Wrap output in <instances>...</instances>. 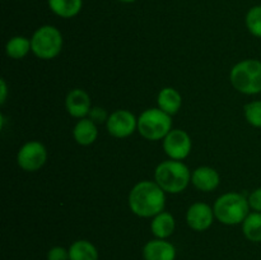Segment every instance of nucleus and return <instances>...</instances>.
Segmentation results:
<instances>
[{"instance_id":"24","label":"nucleus","mask_w":261,"mask_h":260,"mask_svg":"<svg viewBox=\"0 0 261 260\" xmlns=\"http://www.w3.org/2000/svg\"><path fill=\"white\" fill-rule=\"evenodd\" d=\"M88 115H89V119H91L93 122H96V124L97 122L107 121V119H109L106 111H105L103 109H101V107H92Z\"/></svg>"},{"instance_id":"2","label":"nucleus","mask_w":261,"mask_h":260,"mask_svg":"<svg viewBox=\"0 0 261 260\" xmlns=\"http://www.w3.org/2000/svg\"><path fill=\"white\" fill-rule=\"evenodd\" d=\"M154 180L166 193L178 194L188 188L191 173L188 166L181 161H163L155 168Z\"/></svg>"},{"instance_id":"6","label":"nucleus","mask_w":261,"mask_h":260,"mask_svg":"<svg viewBox=\"0 0 261 260\" xmlns=\"http://www.w3.org/2000/svg\"><path fill=\"white\" fill-rule=\"evenodd\" d=\"M32 53L42 60L55 59L63 48V35L54 25H42L31 38Z\"/></svg>"},{"instance_id":"12","label":"nucleus","mask_w":261,"mask_h":260,"mask_svg":"<svg viewBox=\"0 0 261 260\" xmlns=\"http://www.w3.org/2000/svg\"><path fill=\"white\" fill-rule=\"evenodd\" d=\"M143 257L144 260H175L176 247L167 240H150L143 247Z\"/></svg>"},{"instance_id":"16","label":"nucleus","mask_w":261,"mask_h":260,"mask_svg":"<svg viewBox=\"0 0 261 260\" xmlns=\"http://www.w3.org/2000/svg\"><path fill=\"white\" fill-rule=\"evenodd\" d=\"M158 109L165 111L168 115H175L177 114L178 110L181 109L182 105V97L181 94L176 91L172 87H166V88L161 89L158 93Z\"/></svg>"},{"instance_id":"27","label":"nucleus","mask_w":261,"mask_h":260,"mask_svg":"<svg viewBox=\"0 0 261 260\" xmlns=\"http://www.w3.org/2000/svg\"><path fill=\"white\" fill-rule=\"evenodd\" d=\"M119 2H121V3H134L135 0H119Z\"/></svg>"},{"instance_id":"22","label":"nucleus","mask_w":261,"mask_h":260,"mask_svg":"<svg viewBox=\"0 0 261 260\" xmlns=\"http://www.w3.org/2000/svg\"><path fill=\"white\" fill-rule=\"evenodd\" d=\"M244 114L250 125L261 127V101L249 102L244 107Z\"/></svg>"},{"instance_id":"5","label":"nucleus","mask_w":261,"mask_h":260,"mask_svg":"<svg viewBox=\"0 0 261 260\" xmlns=\"http://www.w3.org/2000/svg\"><path fill=\"white\" fill-rule=\"evenodd\" d=\"M172 130L171 115L161 109H148L138 119V132L148 140L165 139Z\"/></svg>"},{"instance_id":"3","label":"nucleus","mask_w":261,"mask_h":260,"mask_svg":"<svg viewBox=\"0 0 261 260\" xmlns=\"http://www.w3.org/2000/svg\"><path fill=\"white\" fill-rule=\"evenodd\" d=\"M214 216L221 223L234 226L245 221L249 216V199L239 193H226L214 203Z\"/></svg>"},{"instance_id":"18","label":"nucleus","mask_w":261,"mask_h":260,"mask_svg":"<svg viewBox=\"0 0 261 260\" xmlns=\"http://www.w3.org/2000/svg\"><path fill=\"white\" fill-rule=\"evenodd\" d=\"M48 7L61 18H73L79 14L83 0H48Z\"/></svg>"},{"instance_id":"13","label":"nucleus","mask_w":261,"mask_h":260,"mask_svg":"<svg viewBox=\"0 0 261 260\" xmlns=\"http://www.w3.org/2000/svg\"><path fill=\"white\" fill-rule=\"evenodd\" d=\"M191 183L194 184L198 190L209 193L218 188L221 183V177L217 170L209 166H201L198 167L193 173H191Z\"/></svg>"},{"instance_id":"11","label":"nucleus","mask_w":261,"mask_h":260,"mask_svg":"<svg viewBox=\"0 0 261 260\" xmlns=\"http://www.w3.org/2000/svg\"><path fill=\"white\" fill-rule=\"evenodd\" d=\"M66 111L76 119H83L91 111V98L84 89L75 88L70 91L65 99Z\"/></svg>"},{"instance_id":"19","label":"nucleus","mask_w":261,"mask_h":260,"mask_svg":"<svg viewBox=\"0 0 261 260\" xmlns=\"http://www.w3.org/2000/svg\"><path fill=\"white\" fill-rule=\"evenodd\" d=\"M5 51L9 58L19 60V59L24 58L30 51H32V45L28 38L23 37V36H15L7 42Z\"/></svg>"},{"instance_id":"20","label":"nucleus","mask_w":261,"mask_h":260,"mask_svg":"<svg viewBox=\"0 0 261 260\" xmlns=\"http://www.w3.org/2000/svg\"><path fill=\"white\" fill-rule=\"evenodd\" d=\"M242 232L251 242H261V213H250L242 222Z\"/></svg>"},{"instance_id":"9","label":"nucleus","mask_w":261,"mask_h":260,"mask_svg":"<svg viewBox=\"0 0 261 260\" xmlns=\"http://www.w3.org/2000/svg\"><path fill=\"white\" fill-rule=\"evenodd\" d=\"M106 126L112 137L127 138L138 129V119L127 110H117L110 115Z\"/></svg>"},{"instance_id":"4","label":"nucleus","mask_w":261,"mask_h":260,"mask_svg":"<svg viewBox=\"0 0 261 260\" xmlns=\"http://www.w3.org/2000/svg\"><path fill=\"white\" fill-rule=\"evenodd\" d=\"M229 81L241 93L249 96L261 93V61L247 59L237 63L231 69Z\"/></svg>"},{"instance_id":"21","label":"nucleus","mask_w":261,"mask_h":260,"mask_svg":"<svg viewBox=\"0 0 261 260\" xmlns=\"http://www.w3.org/2000/svg\"><path fill=\"white\" fill-rule=\"evenodd\" d=\"M246 25L251 35L261 38V5L252 7L247 12Z\"/></svg>"},{"instance_id":"8","label":"nucleus","mask_w":261,"mask_h":260,"mask_svg":"<svg viewBox=\"0 0 261 260\" xmlns=\"http://www.w3.org/2000/svg\"><path fill=\"white\" fill-rule=\"evenodd\" d=\"M191 147L193 143L190 137L181 129H172L163 139V149L171 160H185L190 154Z\"/></svg>"},{"instance_id":"23","label":"nucleus","mask_w":261,"mask_h":260,"mask_svg":"<svg viewBox=\"0 0 261 260\" xmlns=\"http://www.w3.org/2000/svg\"><path fill=\"white\" fill-rule=\"evenodd\" d=\"M47 260H69V250L63 246H54L47 251Z\"/></svg>"},{"instance_id":"26","label":"nucleus","mask_w":261,"mask_h":260,"mask_svg":"<svg viewBox=\"0 0 261 260\" xmlns=\"http://www.w3.org/2000/svg\"><path fill=\"white\" fill-rule=\"evenodd\" d=\"M0 83H2V97H0V102L2 103H4L5 99H7V84H5V81L4 79H2L0 81Z\"/></svg>"},{"instance_id":"10","label":"nucleus","mask_w":261,"mask_h":260,"mask_svg":"<svg viewBox=\"0 0 261 260\" xmlns=\"http://www.w3.org/2000/svg\"><path fill=\"white\" fill-rule=\"evenodd\" d=\"M214 211L213 208L203 201H198L190 205L186 213V222L189 227L193 228L194 231H205L212 226L214 219Z\"/></svg>"},{"instance_id":"7","label":"nucleus","mask_w":261,"mask_h":260,"mask_svg":"<svg viewBox=\"0 0 261 260\" xmlns=\"http://www.w3.org/2000/svg\"><path fill=\"white\" fill-rule=\"evenodd\" d=\"M46 160H47V150L45 145L36 140L25 143L18 150V166L27 172H35L40 170L46 163Z\"/></svg>"},{"instance_id":"15","label":"nucleus","mask_w":261,"mask_h":260,"mask_svg":"<svg viewBox=\"0 0 261 260\" xmlns=\"http://www.w3.org/2000/svg\"><path fill=\"white\" fill-rule=\"evenodd\" d=\"M175 218H173L172 214L165 211L153 217L152 223H150V229H152V233L154 235L155 239H168L175 232Z\"/></svg>"},{"instance_id":"17","label":"nucleus","mask_w":261,"mask_h":260,"mask_svg":"<svg viewBox=\"0 0 261 260\" xmlns=\"http://www.w3.org/2000/svg\"><path fill=\"white\" fill-rule=\"evenodd\" d=\"M69 260H98V250L87 240H78L69 247Z\"/></svg>"},{"instance_id":"25","label":"nucleus","mask_w":261,"mask_h":260,"mask_svg":"<svg viewBox=\"0 0 261 260\" xmlns=\"http://www.w3.org/2000/svg\"><path fill=\"white\" fill-rule=\"evenodd\" d=\"M249 204H250V208L254 209L255 212H259V213H261V188L256 189V190H254L251 194H250Z\"/></svg>"},{"instance_id":"1","label":"nucleus","mask_w":261,"mask_h":260,"mask_svg":"<svg viewBox=\"0 0 261 260\" xmlns=\"http://www.w3.org/2000/svg\"><path fill=\"white\" fill-rule=\"evenodd\" d=\"M166 191L153 181H140L129 194V206L133 213L142 218H153L163 212Z\"/></svg>"},{"instance_id":"14","label":"nucleus","mask_w":261,"mask_h":260,"mask_svg":"<svg viewBox=\"0 0 261 260\" xmlns=\"http://www.w3.org/2000/svg\"><path fill=\"white\" fill-rule=\"evenodd\" d=\"M98 129L96 122L92 121L89 117H83L75 124L73 129V137L75 142L81 145H91L96 142Z\"/></svg>"}]
</instances>
